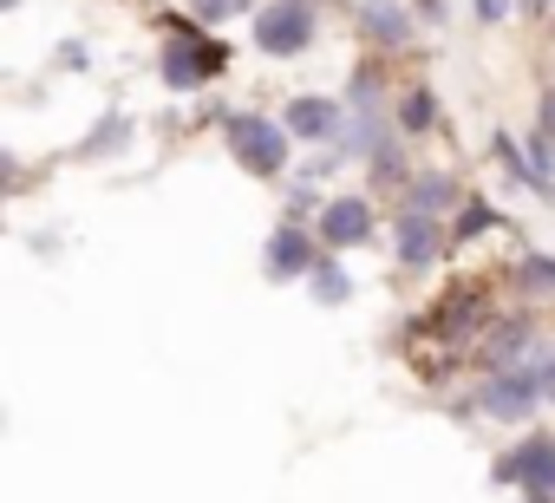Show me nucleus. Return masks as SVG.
Returning <instances> with one entry per match:
<instances>
[{
	"mask_svg": "<svg viewBox=\"0 0 555 503\" xmlns=\"http://www.w3.org/2000/svg\"><path fill=\"white\" fill-rule=\"evenodd\" d=\"M542 8H548V0H542Z\"/></svg>",
	"mask_w": 555,
	"mask_h": 503,
	"instance_id": "aec40b11",
	"label": "nucleus"
},
{
	"mask_svg": "<svg viewBox=\"0 0 555 503\" xmlns=\"http://www.w3.org/2000/svg\"><path fill=\"white\" fill-rule=\"evenodd\" d=\"M366 235H373V203L366 196H334L321 209V242L327 248H360Z\"/></svg>",
	"mask_w": 555,
	"mask_h": 503,
	"instance_id": "7ed1b4c3",
	"label": "nucleus"
},
{
	"mask_svg": "<svg viewBox=\"0 0 555 503\" xmlns=\"http://www.w3.org/2000/svg\"><path fill=\"white\" fill-rule=\"evenodd\" d=\"M451 203V177H418V190H412V209H444Z\"/></svg>",
	"mask_w": 555,
	"mask_h": 503,
	"instance_id": "f8f14e48",
	"label": "nucleus"
},
{
	"mask_svg": "<svg viewBox=\"0 0 555 503\" xmlns=\"http://www.w3.org/2000/svg\"><path fill=\"white\" fill-rule=\"evenodd\" d=\"M314 235L308 229H274L268 242V275H314Z\"/></svg>",
	"mask_w": 555,
	"mask_h": 503,
	"instance_id": "423d86ee",
	"label": "nucleus"
},
{
	"mask_svg": "<svg viewBox=\"0 0 555 503\" xmlns=\"http://www.w3.org/2000/svg\"><path fill=\"white\" fill-rule=\"evenodd\" d=\"M308 282H314V295H321L327 308H340V301H347V288H353V282H347V269H334V262H321Z\"/></svg>",
	"mask_w": 555,
	"mask_h": 503,
	"instance_id": "9b49d317",
	"label": "nucleus"
},
{
	"mask_svg": "<svg viewBox=\"0 0 555 503\" xmlns=\"http://www.w3.org/2000/svg\"><path fill=\"white\" fill-rule=\"evenodd\" d=\"M438 256V222L425 209H405L399 216V262H431Z\"/></svg>",
	"mask_w": 555,
	"mask_h": 503,
	"instance_id": "1a4fd4ad",
	"label": "nucleus"
},
{
	"mask_svg": "<svg viewBox=\"0 0 555 503\" xmlns=\"http://www.w3.org/2000/svg\"><path fill=\"white\" fill-rule=\"evenodd\" d=\"M535 379H542V399H555V353L535 360Z\"/></svg>",
	"mask_w": 555,
	"mask_h": 503,
	"instance_id": "dca6fc26",
	"label": "nucleus"
},
{
	"mask_svg": "<svg viewBox=\"0 0 555 503\" xmlns=\"http://www.w3.org/2000/svg\"><path fill=\"white\" fill-rule=\"evenodd\" d=\"M399 125H405V131H425V125H431V99H425V92H405Z\"/></svg>",
	"mask_w": 555,
	"mask_h": 503,
	"instance_id": "ddd939ff",
	"label": "nucleus"
},
{
	"mask_svg": "<svg viewBox=\"0 0 555 503\" xmlns=\"http://www.w3.org/2000/svg\"><path fill=\"white\" fill-rule=\"evenodd\" d=\"M8 8H14V0H8Z\"/></svg>",
	"mask_w": 555,
	"mask_h": 503,
	"instance_id": "6ab92c4d",
	"label": "nucleus"
},
{
	"mask_svg": "<svg viewBox=\"0 0 555 503\" xmlns=\"http://www.w3.org/2000/svg\"><path fill=\"white\" fill-rule=\"evenodd\" d=\"M255 47L268 60H295L314 47V8L308 0H268V8L255 14Z\"/></svg>",
	"mask_w": 555,
	"mask_h": 503,
	"instance_id": "f257e3e1",
	"label": "nucleus"
},
{
	"mask_svg": "<svg viewBox=\"0 0 555 503\" xmlns=\"http://www.w3.org/2000/svg\"><path fill=\"white\" fill-rule=\"evenodd\" d=\"M216 66H222V53H216V47H190L183 34H170V47H164V79H170L177 92H196Z\"/></svg>",
	"mask_w": 555,
	"mask_h": 503,
	"instance_id": "39448f33",
	"label": "nucleus"
},
{
	"mask_svg": "<svg viewBox=\"0 0 555 503\" xmlns=\"http://www.w3.org/2000/svg\"><path fill=\"white\" fill-rule=\"evenodd\" d=\"M288 125H274V118H235L229 125V151H235V164L242 170H255V177H274V170H282L288 164Z\"/></svg>",
	"mask_w": 555,
	"mask_h": 503,
	"instance_id": "f03ea898",
	"label": "nucleus"
},
{
	"mask_svg": "<svg viewBox=\"0 0 555 503\" xmlns=\"http://www.w3.org/2000/svg\"><path fill=\"white\" fill-rule=\"evenodd\" d=\"M542 138H548V144H555V86H548V92H542Z\"/></svg>",
	"mask_w": 555,
	"mask_h": 503,
	"instance_id": "a211bd4d",
	"label": "nucleus"
},
{
	"mask_svg": "<svg viewBox=\"0 0 555 503\" xmlns=\"http://www.w3.org/2000/svg\"><path fill=\"white\" fill-rule=\"evenodd\" d=\"M503 470L522 477V490H555V438H522V451Z\"/></svg>",
	"mask_w": 555,
	"mask_h": 503,
	"instance_id": "6e6552de",
	"label": "nucleus"
},
{
	"mask_svg": "<svg viewBox=\"0 0 555 503\" xmlns=\"http://www.w3.org/2000/svg\"><path fill=\"white\" fill-rule=\"evenodd\" d=\"M477 21H490V27L509 21V0H477Z\"/></svg>",
	"mask_w": 555,
	"mask_h": 503,
	"instance_id": "f3484780",
	"label": "nucleus"
},
{
	"mask_svg": "<svg viewBox=\"0 0 555 503\" xmlns=\"http://www.w3.org/2000/svg\"><path fill=\"white\" fill-rule=\"evenodd\" d=\"M360 27H366L373 40H386V47H399V40L412 34V14L399 8V0H366V8H360Z\"/></svg>",
	"mask_w": 555,
	"mask_h": 503,
	"instance_id": "9d476101",
	"label": "nucleus"
},
{
	"mask_svg": "<svg viewBox=\"0 0 555 503\" xmlns=\"http://www.w3.org/2000/svg\"><path fill=\"white\" fill-rule=\"evenodd\" d=\"M535 405H542V379H535V366H522V373H496L490 392H483V412H490V418H529Z\"/></svg>",
	"mask_w": 555,
	"mask_h": 503,
	"instance_id": "20e7f679",
	"label": "nucleus"
},
{
	"mask_svg": "<svg viewBox=\"0 0 555 503\" xmlns=\"http://www.w3.org/2000/svg\"><path fill=\"white\" fill-rule=\"evenodd\" d=\"M522 282L548 295V288H555V262H548V256H522Z\"/></svg>",
	"mask_w": 555,
	"mask_h": 503,
	"instance_id": "2eb2a0df",
	"label": "nucleus"
},
{
	"mask_svg": "<svg viewBox=\"0 0 555 503\" xmlns=\"http://www.w3.org/2000/svg\"><path fill=\"white\" fill-rule=\"evenodd\" d=\"M190 8L216 27V21H235V14H248V0H190Z\"/></svg>",
	"mask_w": 555,
	"mask_h": 503,
	"instance_id": "4468645a",
	"label": "nucleus"
},
{
	"mask_svg": "<svg viewBox=\"0 0 555 503\" xmlns=\"http://www.w3.org/2000/svg\"><path fill=\"white\" fill-rule=\"evenodd\" d=\"M282 125H288L295 138H308V144H327V138L340 131V105H334V99H295Z\"/></svg>",
	"mask_w": 555,
	"mask_h": 503,
	"instance_id": "0eeeda50",
	"label": "nucleus"
}]
</instances>
